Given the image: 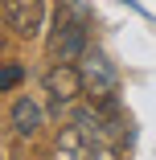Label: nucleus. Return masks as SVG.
Returning <instances> with one entry per match:
<instances>
[{
    "label": "nucleus",
    "mask_w": 156,
    "mask_h": 160,
    "mask_svg": "<svg viewBox=\"0 0 156 160\" xmlns=\"http://www.w3.org/2000/svg\"><path fill=\"white\" fill-rule=\"evenodd\" d=\"M86 17H78L70 4L58 8V21H53V33H49V58L53 62H82L86 53Z\"/></svg>",
    "instance_id": "1"
},
{
    "label": "nucleus",
    "mask_w": 156,
    "mask_h": 160,
    "mask_svg": "<svg viewBox=\"0 0 156 160\" xmlns=\"http://www.w3.org/2000/svg\"><path fill=\"white\" fill-rule=\"evenodd\" d=\"M78 70H82L86 99H90V103H111V99H119V70L107 62L103 49H86L82 62H78Z\"/></svg>",
    "instance_id": "2"
},
{
    "label": "nucleus",
    "mask_w": 156,
    "mask_h": 160,
    "mask_svg": "<svg viewBox=\"0 0 156 160\" xmlns=\"http://www.w3.org/2000/svg\"><path fill=\"white\" fill-rule=\"evenodd\" d=\"M45 94H49V111L53 115H66L74 103H78V94H86V82H82V70L74 66V62H53V66L45 70Z\"/></svg>",
    "instance_id": "3"
},
{
    "label": "nucleus",
    "mask_w": 156,
    "mask_h": 160,
    "mask_svg": "<svg viewBox=\"0 0 156 160\" xmlns=\"http://www.w3.org/2000/svg\"><path fill=\"white\" fill-rule=\"evenodd\" d=\"M4 25L21 41L41 37V29H45V0H4Z\"/></svg>",
    "instance_id": "4"
},
{
    "label": "nucleus",
    "mask_w": 156,
    "mask_h": 160,
    "mask_svg": "<svg viewBox=\"0 0 156 160\" xmlns=\"http://www.w3.org/2000/svg\"><path fill=\"white\" fill-rule=\"evenodd\" d=\"M8 127H13L17 140H37L41 127H45V107L33 94H17L13 107H8Z\"/></svg>",
    "instance_id": "5"
},
{
    "label": "nucleus",
    "mask_w": 156,
    "mask_h": 160,
    "mask_svg": "<svg viewBox=\"0 0 156 160\" xmlns=\"http://www.w3.org/2000/svg\"><path fill=\"white\" fill-rule=\"evenodd\" d=\"M25 78V66L21 62H4V70H0V94H13Z\"/></svg>",
    "instance_id": "6"
}]
</instances>
